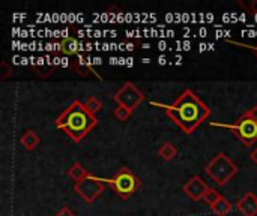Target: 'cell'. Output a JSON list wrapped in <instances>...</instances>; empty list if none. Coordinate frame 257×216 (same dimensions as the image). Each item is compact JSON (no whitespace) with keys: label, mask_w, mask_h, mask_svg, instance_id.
I'll list each match as a JSON object with an SVG mask.
<instances>
[{"label":"cell","mask_w":257,"mask_h":216,"mask_svg":"<svg viewBox=\"0 0 257 216\" xmlns=\"http://www.w3.org/2000/svg\"><path fill=\"white\" fill-rule=\"evenodd\" d=\"M244 113H245V114H248L250 117H253L254 120H257V105H253L251 108H248V110H245Z\"/></svg>","instance_id":"obj_23"},{"label":"cell","mask_w":257,"mask_h":216,"mask_svg":"<svg viewBox=\"0 0 257 216\" xmlns=\"http://www.w3.org/2000/svg\"><path fill=\"white\" fill-rule=\"evenodd\" d=\"M131 114H133V111L128 110L126 107H123V105H117V107L114 108V111H113V116H114L119 122H126V120L131 117Z\"/></svg>","instance_id":"obj_17"},{"label":"cell","mask_w":257,"mask_h":216,"mask_svg":"<svg viewBox=\"0 0 257 216\" xmlns=\"http://www.w3.org/2000/svg\"><path fill=\"white\" fill-rule=\"evenodd\" d=\"M158 155H160L164 161H172V159H175V156L178 155V149H176L175 144H172V143H164V144L158 149Z\"/></svg>","instance_id":"obj_13"},{"label":"cell","mask_w":257,"mask_h":216,"mask_svg":"<svg viewBox=\"0 0 257 216\" xmlns=\"http://www.w3.org/2000/svg\"><path fill=\"white\" fill-rule=\"evenodd\" d=\"M151 104L164 108L167 117L178 125L185 135H191L211 116V108L191 89H185L170 105L155 101Z\"/></svg>","instance_id":"obj_1"},{"label":"cell","mask_w":257,"mask_h":216,"mask_svg":"<svg viewBox=\"0 0 257 216\" xmlns=\"http://www.w3.org/2000/svg\"><path fill=\"white\" fill-rule=\"evenodd\" d=\"M84 105H86L87 111H89V113H92L93 116L102 110V102H101L98 98H95V96L87 98V99H86V102H84Z\"/></svg>","instance_id":"obj_15"},{"label":"cell","mask_w":257,"mask_h":216,"mask_svg":"<svg viewBox=\"0 0 257 216\" xmlns=\"http://www.w3.org/2000/svg\"><path fill=\"white\" fill-rule=\"evenodd\" d=\"M12 75H14L12 66H9L6 60H2V62H0V78H2V80H6V78H9V77H12Z\"/></svg>","instance_id":"obj_18"},{"label":"cell","mask_w":257,"mask_h":216,"mask_svg":"<svg viewBox=\"0 0 257 216\" xmlns=\"http://www.w3.org/2000/svg\"><path fill=\"white\" fill-rule=\"evenodd\" d=\"M227 42H229V44H232V45L241 47V48H247V50L253 51V53L257 56V44H245V42H236V41H229V39H227Z\"/></svg>","instance_id":"obj_21"},{"label":"cell","mask_w":257,"mask_h":216,"mask_svg":"<svg viewBox=\"0 0 257 216\" xmlns=\"http://www.w3.org/2000/svg\"><path fill=\"white\" fill-rule=\"evenodd\" d=\"M113 99L117 102V105H123L128 110L134 111L143 101H145V95L139 90V87L136 84H133L131 81H126L113 96Z\"/></svg>","instance_id":"obj_7"},{"label":"cell","mask_w":257,"mask_h":216,"mask_svg":"<svg viewBox=\"0 0 257 216\" xmlns=\"http://www.w3.org/2000/svg\"><path fill=\"white\" fill-rule=\"evenodd\" d=\"M104 189H105V183H102L99 180V177H96L93 174H89L86 179H83L74 185V191L89 204H92L98 197H101Z\"/></svg>","instance_id":"obj_6"},{"label":"cell","mask_w":257,"mask_h":216,"mask_svg":"<svg viewBox=\"0 0 257 216\" xmlns=\"http://www.w3.org/2000/svg\"><path fill=\"white\" fill-rule=\"evenodd\" d=\"M54 71H56V66H53V65H47V66H42V63L36 68V72H38V75L39 77H42V78H47V77H51L53 74H54Z\"/></svg>","instance_id":"obj_19"},{"label":"cell","mask_w":257,"mask_h":216,"mask_svg":"<svg viewBox=\"0 0 257 216\" xmlns=\"http://www.w3.org/2000/svg\"><path fill=\"white\" fill-rule=\"evenodd\" d=\"M208 188H209V186L206 185V182H205L200 176L196 174V176L190 177V179L184 183L182 191H184L185 195L190 197L193 201H200V200H203V197H205Z\"/></svg>","instance_id":"obj_8"},{"label":"cell","mask_w":257,"mask_h":216,"mask_svg":"<svg viewBox=\"0 0 257 216\" xmlns=\"http://www.w3.org/2000/svg\"><path fill=\"white\" fill-rule=\"evenodd\" d=\"M211 125L230 129L244 147H250L257 143V120L245 113H242L232 125H220V123H211Z\"/></svg>","instance_id":"obj_5"},{"label":"cell","mask_w":257,"mask_h":216,"mask_svg":"<svg viewBox=\"0 0 257 216\" xmlns=\"http://www.w3.org/2000/svg\"><path fill=\"white\" fill-rule=\"evenodd\" d=\"M39 143H41V140H39L38 134H36L35 131H32V129L26 131V132L21 135V138H20V144H21L26 150H33Z\"/></svg>","instance_id":"obj_10"},{"label":"cell","mask_w":257,"mask_h":216,"mask_svg":"<svg viewBox=\"0 0 257 216\" xmlns=\"http://www.w3.org/2000/svg\"><path fill=\"white\" fill-rule=\"evenodd\" d=\"M56 216H75V213H74L69 207H62V209L56 213Z\"/></svg>","instance_id":"obj_22"},{"label":"cell","mask_w":257,"mask_h":216,"mask_svg":"<svg viewBox=\"0 0 257 216\" xmlns=\"http://www.w3.org/2000/svg\"><path fill=\"white\" fill-rule=\"evenodd\" d=\"M236 209L241 212L242 216H256L257 215V195L253 192H247L238 203Z\"/></svg>","instance_id":"obj_9"},{"label":"cell","mask_w":257,"mask_h":216,"mask_svg":"<svg viewBox=\"0 0 257 216\" xmlns=\"http://www.w3.org/2000/svg\"><path fill=\"white\" fill-rule=\"evenodd\" d=\"M77 41L74 39V38H65V39H62V42H60V51L63 53V54H68V56H72V54H75L77 53Z\"/></svg>","instance_id":"obj_14"},{"label":"cell","mask_w":257,"mask_h":216,"mask_svg":"<svg viewBox=\"0 0 257 216\" xmlns=\"http://www.w3.org/2000/svg\"><path fill=\"white\" fill-rule=\"evenodd\" d=\"M238 5L245 9L247 12H251V14H257V0H250V2H238Z\"/></svg>","instance_id":"obj_20"},{"label":"cell","mask_w":257,"mask_h":216,"mask_svg":"<svg viewBox=\"0 0 257 216\" xmlns=\"http://www.w3.org/2000/svg\"><path fill=\"white\" fill-rule=\"evenodd\" d=\"M250 159H251V161H253V162H254V164L257 165V147L254 149V150H253V152H251V155H250Z\"/></svg>","instance_id":"obj_24"},{"label":"cell","mask_w":257,"mask_h":216,"mask_svg":"<svg viewBox=\"0 0 257 216\" xmlns=\"http://www.w3.org/2000/svg\"><path fill=\"white\" fill-rule=\"evenodd\" d=\"M56 128L62 129L74 143H80L96 125L98 119L87 111L81 101H74L54 122Z\"/></svg>","instance_id":"obj_2"},{"label":"cell","mask_w":257,"mask_h":216,"mask_svg":"<svg viewBox=\"0 0 257 216\" xmlns=\"http://www.w3.org/2000/svg\"><path fill=\"white\" fill-rule=\"evenodd\" d=\"M99 180L102 183H108L114 192L122 198V200H128L142 185L140 179L126 167H122L116 176L110 177V179H104V177H99Z\"/></svg>","instance_id":"obj_4"},{"label":"cell","mask_w":257,"mask_h":216,"mask_svg":"<svg viewBox=\"0 0 257 216\" xmlns=\"http://www.w3.org/2000/svg\"><path fill=\"white\" fill-rule=\"evenodd\" d=\"M221 197H223V195H221L215 188H211V186H209L208 191H206V194H205V197H203V201H205L209 207H212Z\"/></svg>","instance_id":"obj_16"},{"label":"cell","mask_w":257,"mask_h":216,"mask_svg":"<svg viewBox=\"0 0 257 216\" xmlns=\"http://www.w3.org/2000/svg\"><path fill=\"white\" fill-rule=\"evenodd\" d=\"M232 209H233V204H232L226 197H221V198L211 207V210H212L217 216L229 215V213L232 212Z\"/></svg>","instance_id":"obj_11"},{"label":"cell","mask_w":257,"mask_h":216,"mask_svg":"<svg viewBox=\"0 0 257 216\" xmlns=\"http://www.w3.org/2000/svg\"><path fill=\"white\" fill-rule=\"evenodd\" d=\"M206 174L217 183L218 186H224L232 180V177L238 173L236 164L223 152H218L205 167Z\"/></svg>","instance_id":"obj_3"},{"label":"cell","mask_w":257,"mask_h":216,"mask_svg":"<svg viewBox=\"0 0 257 216\" xmlns=\"http://www.w3.org/2000/svg\"><path fill=\"white\" fill-rule=\"evenodd\" d=\"M89 174H90V173H87V170H86L80 162H74V164L69 167V170H68V176H69L72 180H75V183L80 182V180H83V179H86Z\"/></svg>","instance_id":"obj_12"}]
</instances>
